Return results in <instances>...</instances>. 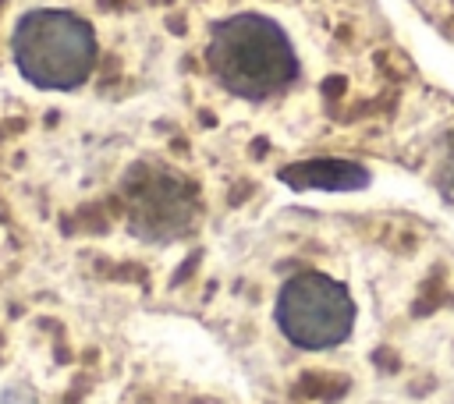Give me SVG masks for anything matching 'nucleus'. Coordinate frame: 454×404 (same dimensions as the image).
Instances as JSON below:
<instances>
[{"label":"nucleus","instance_id":"5","mask_svg":"<svg viewBox=\"0 0 454 404\" xmlns=\"http://www.w3.org/2000/svg\"><path fill=\"white\" fill-rule=\"evenodd\" d=\"M419 404H454V393H447L440 386H426V400H419Z\"/></svg>","mask_w":454,"mask_h":404},{"label":"nucleus","instance_id":"1","mask_svg":"<svg viewBox=\"0 0 454 404\" xmlns=\"http://www.w3.org/2000/svg\"><path fill=\"white\" fill-rule=\"evenodd\" d=\"M206 64L209 74L245 103H266L301 74V57L287 28L259 11H238L213 25Z\"/></svg>","mask_w":454,"mask_h":404},{"label":"nucleus","instance_id":"4","mask_svg":"<svg viewBox=\"0 0 454 404\" xmlns=\"http://www.w3.org/2000/svg\"><path fill=\"white\" fill-rule=\"evenodd\" d=\"M280 181L305 191V188H323V191H351L365 184V174L355 163L340 159H309V163H291L280 170Z\"/></svg>","mask_w":454,"mask_h":404},{"label":"nucleus","instance_id":"2","mask_svg":"<svg viewBox=\"0 0 454 404\" xmlns=\"http://www.w3.org/2000/svg\"><path fill=\"white\" fill-rule=\"evenodd\" d=\"M11 53L21 71L39 89H78L96 67L92 25L60 7H35L18 18L11 35Z\"/></svg>","mask_w":454,"mask_h":404},{"label":"nucleus","instance_id":"3","mask_svg":"<svg viewBox=\"0 0 454 404\" xmlns=\"http://www.w3.org/2000/svg\"><path fill=\"white\" fill-rule=\"evenodd\" d=\"M273 319L291 347L309 354L337 351L355 337L358 301L344 280L323 269H298L280 284Z\"/></svg>","mask_w":454,"mask_h":404}]
</instances>
